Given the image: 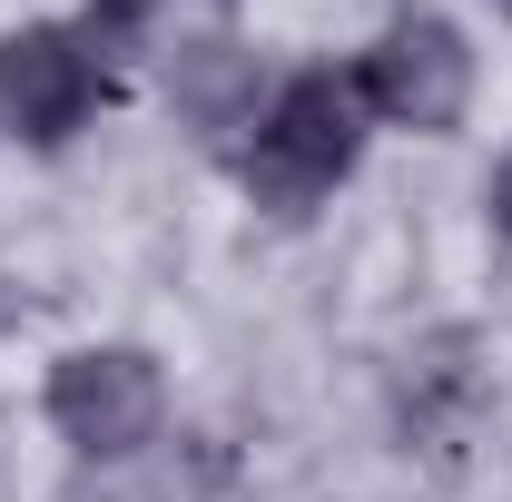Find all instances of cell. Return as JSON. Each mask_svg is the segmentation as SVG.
Masks as SVG:
<instances>
[{
  "mask_svg": "<svg viewBox=\"0 0 512 502\" xmlns=\"http://www.w3.org/2000/svg\"><path fill=\"white\" fill-rule=\"evenodd\" d=\"M217 493H227V453L207 434H178V443L158 434L138 453H119V463H99L79 502H217Z\"/></svg>",
  "mask_w": 512,
  "mask_h": 502,
  "instance_id": "8992f818",
  "label": "cell"
},
{
  "mask_svg": "<svg viewBox=\"0 0 512 502\" xmlns=\"http://www.w3.org/2000/svg\"><path fill=\"white\" fill-rule=\"evenodd\" d=\"M503 20H512V0H503Z\"/></svg>",
  "mask_w": 512,
  "mask_h": 502,
  "instance_id": "ba28073f",
  "label": "cell"
},
{
  "mask_svg": "<svg viewBox=\"0 0 512 502\" xmlns=\"http://www.w3.org/2000/svg\"><path fill=\"white\" fill-rule=\"evenodd\" d=\"M365 158V89L355 69H296L286 89H266L247 148H237V178L266 217H306L316 197H335Z\"/></svg>",
  "mask_w": 512,
  "mask_h": 502,
  "instance_id": "6da1fadb",
  "label": "cell"
},
{
  "mask_svg": "<svg viewBox=\"0 0 512 502\" xmlns=\"http://www.w3.org/2000/svg\"><path fill=\"white\" fill-rule=\"evenodd\" d=\"M493 237H503V247H512V158H503V168H493Z\"/></svg>",
  "mask_w": 512,
  "mask_h": 502,
  "instance_id": "52a82bcc",
  "label": "cell"
},
{
  "mask_svg": "<svg viewBox=\"0 0 512 502\" xmlns=\"http://www.w3.org/2000/svg\"><path fill=\"white\" fill-rule=\"evenodd\" d=\"M158 89H168V119L197 128V138H237L266 109V69H256V50L237 30H188L158 60Z\"/></svg>",
  "mask_w": 512,
  "mask_h": 502,
  "instance_id": "5b68a950",
  "label": "cell"
},
{
  "mask_svg": "<svg viewBox=\"0 0 512 502\" xmlns=\"http://www.w3.org/2000/svg\"><path fill=\"white\" fill-rule=\"evenodd\" d=\"M109 99V60L79 40V20H30L0 40V128L30 148H60Z\"/></svg>",
  "mask_w": 512,
  "mask_h": 502,
  "instance_id": "277c9868",
  "label": "cell"
},
{
  "mask_svg": "<svg viewBox=\"0 0 512 502\" xmlns=\"http://www.w3.org/2000/svg\"><path fill=\"white\" fill-rule=\"evenodd\" d=\"M50 424L79 463H119L168 434V375L148 345H79L50 365Z\"/></svg>",
  "mask_w": 512,
  "mask_h": 502,
  "instance_id": "7a4b0ae2",
  "label": "cell"
},
{
  "mask_svg": "<svg viewBox=\"0 0 512 502\" xmlns=\"http://www.w3.org/2000/svg\"><path fill=\"white\" fill-rule=\"evenodd\" d=\"M355 89H365V109H375L384 128L444 138V128H463V109H473V40H463L453 20H434V10H414V20H394L375 50H365Z\"/></svg>",
  "mask_w": 512,
  "mask_h": 502,
  "instance_id": "3957f363",
  "label": "cell"
}]
</instances>
